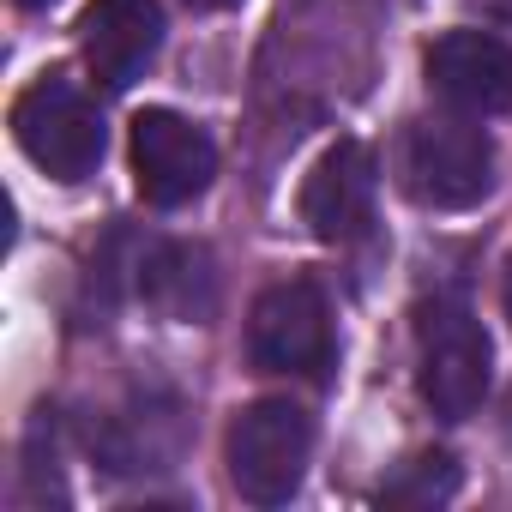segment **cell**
I'll use <instances>...</instances> for the list:
<instances>
[{"label":"cell","mask_w":512,"mask_h":512,"mask_svg":"<svg viewBox=\"0 0 512 512\" xmlns=\"http://www.w3.org/2000/svg\"><path fill=\"white\" fill-rule=\"evenodd\" d=\"M488 332L458 296H434L416 314V392L440 422H464L488 398Z\"/></svg>","instance_id":"cell-1"},{"label":"cell","mask_w":512,"mask_h":512,"mask_svg":"<svg viewBox=\"0 0 512 512\" xmlns=\"http://www.w3.org/2000/svg\"><path fill=\"white\" fill-rule=\"evenodd\" d=\"M314 422L290 398H260L229 422V482L247 506H284L302 488Z\"/></svg>","instance_id":"cell-2"},{"label":"cell","mask_w":512,"mask_h":512,"mask_svg":"<svg viewBox=\"0 0 512 512\" xmlns=\"http://www.w3.org/2000/svg\"><path fill=\"white\" fill-rule=\"evenodd\" d=\"M398 175H404V193L416 205L464 211L494 187V145L482 127H470L458 115H434V121H416L404 133Z\"/></svg>","instance_id":"cell-3"},{"label":"cell","mask_w":512,"mask_h":512,"mask_svg":"<svg viewBox=\"0 0 512 512\" xmlns=\"http://www.w3.org/2000/svg\"><path fill=\"white\" fill-rule=\"evenodd\" d=\"M13 139H19V151H25L43 175H55V181H85V175L103 163V115H97V103H91L73 79H61V73L37 79V85L13 103Z\"/></svg>","instance_id":"cell-4"},{"label":"cell","mask_w":512,"mask_h":512,"mask_svg":"<svg viewBox=\"0 0 512 512\" xmlns=\"http://www.w3.org/2000/svg\"><path fill=\"white\" fill-rule=\"evenodd\" d=\"M247 362L260 374H290V380H314L332 362V314L320 284L290 278L260 290L247 314Z\"/></svg>","instance_id":"cell-5"},{"label":"cell","mask_w":512,"mask_h":512,"mask_svg":"<svg viewBox=\"0 0 512 512\" xmlns=\"http://www.w3.org/2000/svg\"><path fill=\"white\" fill-rule=\"evenodd\" d=\"M217 175V145L205 127H193L175 109H145L133 121V181L139 199L157 211H175L187 199H199Z\"/></svg>","instance_id":"cell-6"},{"label":"cell","mask_w":512,"mask_h":512,"mask_svg":"<svg viewBox=\"0 0 512 512\" xmlns=\"http://www.w3.org/2000/svg\"><path fill=\"white\" fill-rule=\"evenodd\" d=\"M374 187H380L374 151H368L362 139H338V145L308 169V181H302V223H308L320 241L344 247V241H356V235L368 229V217H374Z\"/></svg>","instance_id":"cell-7"},{"label":"cell","mask_w":512,"mask_h":512,"mask_svg":"<svg viewBox=\"0 0 512 512\" xmlns=\"http://www.w3.org/2000/svg\"><path fill=\"white\" fill-rule=\"evenodd\" d=\"M79 49L103 91H127L163 49V7L157 0H91L79 19Z\"/></svg>","instance_id":"cell-8"},{"label":"cell","mask_w":512,"mask_h":512,"mask_svg":"<svg viewBox=\"0 0 512 512\" xmlns=\"http://www.w3.org/2000/svg\"><path fill=\"white\" fill-rule=\"evenodd\" d=\"M428 85L464 115L512 109V49L488 31H446L428 49Z\"/></svg>","instance_id":"cell-9"},{"label":"cell","mask_w":512,"mask_h":512,"mask_svg":"<svg viewBox=\"0 0 512 512\" xmlns=\"http://www.w3.org/2000/svg\"><path fill=\"white\" fill-rule=\"evenodd\" d=\"M139 296L163 320H181V326L211 320L217 314L211 253L193 247V241H157V247H145V260H139Z\"/></svg>","instance_id":"cell-10"},{"label":"cell","mask_w":512,"mask_h":512,"mask_svg":"<svg viewBox=\"0 0 512 512\" xmlns=\"http://www.w3.org/2000/svg\"><path fill=\"white\" fill-rule=\"evenodd\" d=\"M452 488H458V470H452L446 452H434V458H410L404 476L386 482V500H398V506H434V500H446Z\"/></svg>","instance_id":"cell-11"},{"label":"cell","mask_w":512,"mask_h":512,"mask_svg":"<svg viewBox=\"0 0 512 512\" xmlns=\"http://www.w3.org/2000/svg\"><path fill=\"white\" fill-rule=\"evenodd\" d=\"M187 7H199V13H223V7H235V0H187Z\"/></svg>","instance_id":"cell-12"},{"label":"cell","mask_w":512,"mask_h":512,"mask_svg":"<svg viewBox=\"0 0 512 512\" xmlns=\"http://www.w3.org/2000/svg\"><path fill=\"white\" fill-rule=\"evenodd\" d=\"M500 302H506V320H512V260H506V284H500Z\"/></svg>","instance_id":"cell-13"},{"label":"cell","mask_w":512,"mask_h":512,"mask_svg":"<svg viewBox=\"0 0 512 512\" xmlns=\"http://www.w3.org/2000/svg\"><path fill=\"white\" fill-rule=\"evenodd\" d=\"M19 7H49V0H19Z\"/></svg>","instance_id":"cell-14"}]
</instances>
